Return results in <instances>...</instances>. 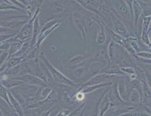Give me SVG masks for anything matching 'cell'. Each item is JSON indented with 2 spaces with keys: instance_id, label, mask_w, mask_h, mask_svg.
Here are the masks:
<instances>
[{
  "instance_id": "cell-1",
  "label": "cell",
  "mask_w": 151,
  "mask_h": 116,
  "mask_svg": "<svg viewBox=\"0 0 151 116\" xmlns=\"http://www.w3.org/2000/svg\"><path fill=\"white\" fill-rule=\"evenodd\" d=\"M132 1H113V11L118 13V16L124 19L132 18Z\"/></svg>"
},
{
  "instance_id": "cell-2",
  "label": "cell",
  "mask_w": 151,
  "mask_h": 116,
  "mask_svg": "<svg viewBox=\"0 0 151 116\" xmlns=\"http://www.w3.org/2000/svg\"><path fill=\"white\" fill-rule=\"evenodd\" d=\"M111 17L113 27L112 31L124 39H128L131 37L124 23L113 11L111 13Z\"/></svg>"
},
{
  "instance_id": "cell-3",
  "label": "cell",
  "mask_w": 151,
  "mask_h": 116,
  "mask_svg": "<svg viewBox=\"0 0 151 116\" xmlns=\"http://www.w3.org/2000/svg\"><path fill=\"white\" fill-rule=\"evenodd\" d=\"M43 60L44 62L46 63V65L50 71L51 73L52 76H53L54 79L58 82L65 84L66 85L72 86H76L77 84L75 83L74 82H73L71 80L69 79L68 77L65 76L63 74H62L61 72H60L58 70H57L54 67L52 66V64L45 59L44 57H43Z\"/></svg>"
},
{
  "instance_id": "cell-4",
  "label": "cell",
  "mask_w": 151,
  "mask_h": 116,
  "mask_svg": "<svg viewBox=\"0 0 151 116\" xmlns=\"http://www.w3.org/2000/svg\"><path fill=\"white\" fill-rule=\"evenodd\" d=\"M73 19L76 28L81 33L84 40L86 38V21L84 17L78 12L73 14Z\"/></svg>"
},
{
  "instance_id": "cell-5",
  "label": "cell",
  "mask_w": 151,
  "mask_h": 116,
  "mask_svg": "<svg viewBox=\"0 0 151 116\" xmlns=\"http://www.w3.org/2000/svg\"><path fill=\"white\" fill-rule=\"evenodd\" d=\"M111 78V75L106 74V73H99L97 74L93 77H92L89 80H87L85 83H84L79 89L83 88L86 86L96 85L103 83L109 82H108V79Z\"/></svg>"
},
{
  "instance_id": "cell-6",
  "label": "cell",
  "mask_w": 151,
  "mask_h": 116,
  "mask_svg": "<svg viewBox=\"0 0 151 116\" xmlns=\"http://www.w3.org/2000/svg\"><path fill=\"white\" fill-rule=\"evenodd\" d=\"M92 19L93 21H94V22L97 23L99 25V30L98 31L97 36H96V44L98 45H102L105 42V41L106 39V35L104 29V24L98 19H96L93 18Z\"/></svg>"
},
{
  "instance_id": "cell-7",
  "label": "cell",
  "mask_w": 151,
  "mask_h": 116,
  "mask_svg": "<svg viewBox=\"0 0 151 116\" xmlns=\"http://www.w3.org/2000/svg\"><path fill=\"white\" fill-rule=\"evenodd\" d=\"M132 11L133 19H134L135 27H137L138 21L140 19V18L142 16V10L140 6V5L138 2V1H132Z\"/></svg>"
},
{
  "instance_id": "cell-8",
  "label": "cell",
  "mask_w": 151,
  "mask_h": 116,
  "mask_svg": "<svg viewBox=\"0 0 151 116\" xmlns=\"http://www.w3.org/2000/svg\"><path fill=\"white\" fill-rule=\"evenodd\" d=\"M116 43L111 41L108 48V55L110 62H114L116 60L118 55V47Z\"/></svg>"
},
{
  "instance_id": "cell-9",
  "label": "cell",
  "mask_w": 151,
  "mask_h": 116,
  "mask_svg": "<svg viewBox=\"0 0 151 116\" xmlns=\"http://www.w3.org/2000/svg\"><path fill=\"white\" fill-rule=\"evenodd\" d=\"M113 83L112 82H106V83H101L99 84H96V85H93V86H86L84 87L83 88L81 89H79V92H81L82 93H91L92 92H93L95 90H96V89H100V88H102V87H106L108 86H111L112 85Z\"/></svg>"
},
{
  "instance_id": "cell-10",
  "label": "cell",
  "mask_w": 151,
  "mask_h": 116,
  "mask_svg": "<svg viewBox=\"0 0 151 116\" xmlns=\"http://www.w3.org/2000/svg\"><path fill=\"white\" fill-rule=\"evenodd\" d=\"M142 10V15L144 18L151 16V6L149 4L143 3L142 1H138Z\"/></svg>"
},
{
  "instance_id": "cell-11",
  "label": "cell",
  "mask_w": 151,
  "mask_h": 116,
  "mask_svg": "<svg viewBox=\"0 0 151 116\" xmlns=\"http://www.w3.org/2000/svg\"><path fill=\"white\" fill-rule=\"evenodd\" d=\"M119 66L121 67H137L134 62L128 57H126L121 60L119 62Z\"/></svg>"
},
{
  "instance_id": "cell-12",
  "label": "cell",
  "mask_w": 151,
  "mask_h": 116,
  "mask_svg": "<svg viewBox=\"0 0 151 116\" xmlns=\"http://www.w3.org/2000/svg\"><path fill=\"white\" fill-rule=\"evenodd\" d=\"M88 57H89V56H87V55H77L70 60V63L74 65H78V64L81 63L82 62L86 60Z\"/></svg>"
},
{
  "instance_id": "cell-13",
  "label": "cell",
  "mask_w": 151,
  "mask_h": 116,
  "mask_svg": "<svg viewBox=\"0 0 151 116\" xmlns=\"http://www.w3.org/2000/svg\"><path fill=\"white\" fill-rule=\"evenodd\" d=\"M120 69L125 74L131 76H135V70L134 67H121Z\"/></svg>"
},
{
  "instance_id": "cell-14",
  "label": "cell",
  "mask_w": 151,
  "mask_h": 116,
  "mask_svg": "<svg viewBox=\"0 0 151 116\" xmlns=\"http://www.w3.org/2000/svg\"><path fill=\"white\" fill-rule=\"evenodd\" d=\"M131 100L132 103H137L139 100V93L136 89H134L131 96Z\"/></svg>"
},
{
  "instance_id": "cell-15",
  "label": "cell",
  "mask_w": 151,
  "mask_h": 116,
  "mask_svg": "<svg viewBox=\"0 0 151 116\" xmlns=\"http://www.w3.org/2000/svg\"><path fill=\"white\" fill-rule=\"evenodd\" d=\"M85 72V67H83V66H81V67H79L77 69H76V70L74 72V74L76 77H80L84 75Z\"/></svg>"
},
{
  "instance_id": "cell-16",
  "label": "cell",
  "mask_w": 151,
  "mask_h": 116,
  "mask_svg": "<svg viewBox=\"0 0 151 116\" xmlns=\"http://www.w3.org/2000/svg\"><path fill=\"white\" fill-rule=\"evenodd\" d=\"M136 55H137V57H138L139 58L151 60V53L150 52H146V51L140 52L136 54Z\"/></svg>"
},
{
  "instance_id": "cell-17",
  "label": "cell",
  "mask_w": 151,
  "mask_h": 116,
  "mask_svg": "<svg viewBox=\"0 0 151 116\" xmlns=\"http://www.w3.org/2000/svg\"><path fill=\"white\" fill-rule=\"evenodd\" d=\"M123 116H150V115H148L147 113H145V112H135L129 113L128 114L123 115Z\"/></svg>"
},
{
  "instance_id": "cell-18",
  "label": "cell",
  "mask_w": 151,
  "mask_h": 116,
  "mask_svg": "<svg viewBox=\"0 0 151 116\" xmlns=\"http://www.w3.org/2000/svg\"><path fill=\"white\" fill-rule=\"evenodd\" d=\"M76 97L79 99V100H81L83 98V93H82L81 92H79V93L77 94V96H76Z\"/></svg>"
}]
</instances>
